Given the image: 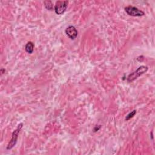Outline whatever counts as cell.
Returning <instances> with one entry per match:
<instances>
[{
  "label": "cell",
  "instance_id": "52a82bcc",
  "mask_svg": "<svg viewBox=\"0 0 155 155\" xmlns=\"http://www.w3.org/2000/svg\"><path fill=\"white\" fill-rule=\"evenodd\" d=\"M45 7L48 10H52L53 9V5L51 1H45L44 2Z\"/></svg>",
  "mask_w": 155,
  "mask_h": 155
},
{
  "label": "cell",
  "instance_id": "7a4b0ae2",
  "mask_svg": "<svg viewBox=\"0 0 155 155\" xmlns=\"http://www.w3.org/2000/svg\"><path fill=\"white\" fill-rule=\"evenodd\" d=\"M22 127H23V124L22 123H20L18 125L17 128L13 131V132L12 133V134L11 139H10L9 143H8V145L7 146V150L12 149L16 145L17 140H18L19 133L20 131L21 130Z\"/></svg>",
  "mask_w": 155,
  "mask_h": 155
},
{
  "label": "cell",
  "instance_id": "ba28073f",
  "mask_svg": "<svg viewBox=\"0 0 155 155\" xmlns=\"http://www.w3.org/2000/svg\"><path fill=\"white\" fill-rule=\"evenodd\" d=\"M136 114V110H133L132 111H131L130 113H129L127 115V116H126V117H125V120H130V119H131L132 117H133V116H134V115Z\"/></svg>",
  "mask_w": 155,
  "mask_h": 155
},
{
  "label": "cell",
  "instance_id": "277c9868",
  "mask_svg": "<svg viewBox=\"0 0 155 155\" xmlns=\"http://www.w3.org/2000/svg\"><path fill=\"white\" fill-rule=\"evenodd\" d=\"M68 4V1H56L54 5V11L57 15L63 14L67 7Z\"/></svg>",
  "mask_w": 155,
  "mask_h": 155
},
{
  "label": "cell",
  "instance_id": "5b68a950",
  "mask_svg": "<svg viewBox=\"0 0 155 155\" xmlns=\"http://www.w3.org/2000/svg\"><path fill=\"white\" fill-rule=\"evenodd\" d=\"M65 34L71 39L73 40L78 36V30L73 25H70L65 29Z\"/></svg>",
  "mask_w": 155,
  "mask_h": 155
},
{
  "label": "cell",
  "instance_id": "6da1fadb",
  "mask_svg": "<svg viewBox=\"0 0 155 155\" xmlns=\"http://www.w3.org/2000/svg\"><path fill=\"white\" fill-rule=\"evenodd\" d=\"M148 70V67L145 65H141L139 67L137 68V69L133 71V73H130L128 78H127V81L128 82H131L135 79H136L137 78H139L142 74H144L145 72H147Z\"/></svg>",
  "mask_w": 155,
  "mask_h": 155
},
{
  "label": "cell",
  "instance_id": "8992f818",
  "mask_svg": "<svg viewBox=\"0 0 155 155\" xmlns=\"http://www.w3.org/2000/svg\"><path fill=\"white\" fill-rule=\"evenodd\" d=\"M34 48V44L32 42H28L25 47V50L27 53L29 54H31L33 51Z\"/></svg>",
  "mask_w": 155,
  "mask_h": 155
},
{
  "label": "cell",
  "instance_id": "3957f363",
  "mask_svg": "<svg viewBox=\"0 0 155 155\" xmlns=\"http://www.w3.org/2000/svg\"><path fill=\"white\" fill-rule=\"evenodd\" d=\"M125 12L131 16H142L145 15V12L136 7L129 5L125 7Z\"/></svg>",
  "mask_w": 155,
  "mask_h": 155
}]
</instances>
